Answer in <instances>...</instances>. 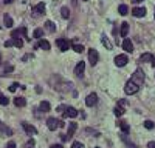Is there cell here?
Wrapping results in <instances>:
<instances>
[{
	"instance_id": "obj_2",
	"label": "cell",
	"mask_w": 155,
	"mask_h": 148,
	"mask_svg": "<svg viewBox=\"0 0 155 148\" xmlns=\"http://www.w3.org/2000/svg\"><path fill=\"white\" fill-rule=\"evenodd\" d=\"M130 80L135 82L138 87H141L143 83H144V71H143V70H136V71L133 73V76H132Z\"/></svg>"
},
{
	"instance_id": "obj_9",
	"label": "cell",
	"mask_w": 155,
	"mask_h": 148,
	"mask_svg": "<svg viewBox=\"0 0 155 148\" xmlns=\"http://www.w3.org/2000/svg\"><path fill=\"white\" fill-rule=\"evenodd\" d=\"M79 113H78V110L76 108H73V107H67V110L62 113L64 117H76Z\"/></svg>"
},
{
	"instance_id": "obj_28",
	"label": "cell",
	"mask_w": 155,
	"mask_h": 148,
	"mask_svg": "<svg viewBox=\"0 0 155 148\" xmlns=\"http://www.w3.org/2000/svg\"><path fill=\"white\" fill-rule=\"evenodd\" d=\"M42 36H43V30H40V28L34 30V33H33V37H34V39H40Z\"/></svg>"
},
{
	"instance_id": "obj_39",
	"label": "cell",
	"mask_w": 155,
	"mask_h": 148,
	"mask_svg": "<svg viewBox=\"0 0 155 148\" xmlns=\"http://www.w3.org/2000/svg\"><path fill=\"white\" fill-rule=\"evenodd\" d=\"M6 148H16V144H14V142H10Z\"/></svg>"
},
{
	"instance_id": "obj_7",
	"label": "cell",
	"mask_w": 155,
	"mask_h": 148,
	"mask_svg": "<svg viewBox=\"0 0 155 148\" xmlns=\"http://www.w3.org/2000/svg\"><path fill=\"white\" fill-rule=\"evenodd\" d=\"M98 59H99L98 51H96V50H93V48H92V50H88V62L92 63V67L98 63Z\"/></svg>"
},
{
	"instance_id": "obj_17",
	"label": "cell",
	"mask_w": 155,
	"mask_h": 148,
	"mask_svg": "<svg viewBox=\"0 0 155 148\" xmlns=\"http://www.w3.org/2000/svg\"><path fill=\"white\" fill-rule=\"evenodd\" d=\"M0 133L2 134H5V136H11L13 134V131H11V128H8V127H5L2 122H0Z\"/></svg>"
},
{
	"instance_id": "obj_5",
	"label": "cell",
	"mask_w": 155,
	"mask_h": 148,
	"mask_svg": "<svg viewBox=\"0 0 155 148\" xmlns=\"http://www.w3.org/2000/svg\"><path fill=\"white\" fill-rule=\"evenodd\" d=\"M43 13H45V3H43V2L37 3V5L33 8V17H40Z\"/></svg>"
},
{
	"instance_id": "obj_4",
	"label": "cell",
	"mask_w": 155,
	"mask_h": 148,
	"mask_svg": "<svg viewBox=\"0 0 155 148\" xmlns=\"http://www.w3.org/2000/svg\"><path fill=\"white\" fill-rule=\"evenodd\" d=\"M11 37H13V39H20V37H26V28L22 26V28H19V30H14V31L11 33ZM26 40H30L28 37H26Z\"/></svg>"
},
{
	"instance_id": "obj_41",
	"label": "cell",
	"mask_w": 155,
	"mask_h": 148,
	"mask_svg": "<svg viewBox=\"0 0 155 148\" xmlns=\"http://www.w3.org/2000/svg\"><path fill=\"white\" fill-rule=\"evenodd\" d=\"M10 71H13V67H8V68H5V73H10Z\"/></svg>"
},
{
	"instance_id": "obj_30",
	"label": "cell",
	"mask_w": 155,
	"mask_h": 148,
	"mask_svg": "<svg viewBox=\"0 0 155 148\" xmlns=\"http://www.w3.org/2000/svg\"><path fill=\"white\" fill-rule=\"evenodd\" d=\"M13 45L16 46V48H22V46H23V40L22 39H13Z\"/></svg>"
},
{
	"instance_id": "obj_27",
	"label": "cell",
	"mask_w": 155,
	"mask_h": 148,
	"mask_svg": "<svg viewBox=\"0 0 155 148\" xmlns=\"http://www.w3.org/2000/svg\"><path fill=\"white\" fill-rule=\"evenodd\" d=\"M118 13H120L121 16H126L127 13H129V8H127L126 5H120V8H118Z\"/></svg>"
},
{
	"instance_id": "obj_45",
	"label": "cell",
	"mask_w": 155,
	"mask_h": 148,
	"mask_svg": "<svg viewBox=\"0 0 155 148\" xmlns=\"http://www.w3.org/2000/svg\"><path fill=\"white\" fill-rule=\"evenodd\" d=\"M152 67H154V68H155V59H154V60H152Z\"/></svg>"
},
{
	"instance_id": "obj_1",
	"label": "cell",
	"mask_w": 155,
	"mask_h": 148,
	"mask_svg": "<svg viewBox=\"0 0 155 148\" xmlns=\"http://www.w3.org/2000/svg\"><path fill=\"white\" fill-rule=\"evenodd\" d=\"M64 125H65V124H64V120H58L56 117H50L47 120V127H48V130H51V131H54L56 128H61Z\"/></svg>"
},
{
	"instance_id": "obj_20",
	"label": "cell",
	"mask_w": 155,
	"mask_h": 148,
	"mask_svg": "<svg viewBox=\"0 0 155 148\" xmlns=\"http://www.w3.org/2000/svg\"><path fill=\"white\" fill-rule=\"evenodd\" d=\"M152 60H154V56L151 53H144L140 57V62H152Z\"/></svg>"
},
{
	"instance_id": "obj_33",
	"label": "cell",
	"mask_w": 155,
	"mask_h": 148,
	"mask_svg": "<svg viewBox=\"0 0 155 148\" xmlns=\"http://www.w3.org/2000/svg\"><path fill=\"white\" fill-rule=\"evenodd\" d=\"M155 127V124L152 122V120H144V128H148V130H152Z\"/></svg>"
},
{
	"instance_id": "obj_23",
	"label": "cell",
	"mask_w": 155,
	"mask_h": 148,
	"mask_svg": "<svg viewBox=\"0 0 155 148\" xmlns=\"http://www.w3.org/2000/svg\"><path fill=\"white\" fill-rule=\"evenodd\" d=\"M45 28H47V31L48 33H54V31H56V25H54L53 22H45Z\"/></svg>"
},
{
	"instance_id": "obj_15",
	"label": "cell",
	"mask_w": 155,
	"mask_h": 148,
	"mask_svg": "<svg viewBox=\"0 0 155 148\" xmlns=\"http://www.w3.org/2000/svg\"><path fill=\"white\" fill-rule=\"evenodd\" d=\"M76 128H78V124H75V122H71V124L68 125V133H67V137H68V139L73 137V134H75V131H76Z\"/></svg>"
},
{
	"instance_id": "obj_49",
	"label": "cell",
	"mask_w": 155,
	"mask_h": 148,
	"mask_svg": "<svg viewBox=\"0 0 155 148\" xmlns=\"http://www.w3.org/2000/svg\"><path fill=\"white\" fill-rule=\"evenodd\" d=\"M154 16H155V14H154Z\"/></svg>"
},
{
	"instance_id": "obj_11",
	"label": "cell",
	"mask_w": 155,
	"mask_h": 148,
	"mask_svg": "<svg viewBox=\"0 0 155 148\" xmlns=\"http://www.w3.org/2000/svg\"><path fill=\"white\" fill-rule=\"evenodd\" d=\"M84 70H85V63H84V62H79L76 67H75V74H76L78 77H81V76L84 74Z\"/></svg>"
},
{
	"instance_id": "obj_34",
	"label": "cell",
	"mask_w": 155,
	"mask_h": 148,
	"mask_svg": "<svg viewBox=\"0 0 155 148\" xmlns=\"http://www.w3.org/2000/svg\"><path fill=\"white\" fill-rule=\"evenodd\" d=\"M19 87H20V85H19V83H13V85L10 87V91H11V92H14V91H16L17 88H19Z\"/></svg>"
},
{
	"instance_id": "obj_3",
	"label": "cell",
	"mask_w": 155,
	"mask_h": 148,
	"mask_svg": "<svg viewBox=\"0 0 155 148\" xmlns=\"http://www.w3.org/2000/svg\"><path fill=\"white\" fill-rule=\"evenodd\" d=\"M124 91L127 92V94H136V92L140 91V87L136 85L135 82H132V80H129L126 83V87H124Z\"/></svg>"
},
{
	"instance_id": "obj_37",
	"label": "cell",
	"mask_w": 155,
	"mask_h": 148,
	"mask_svg": "<svg viewBox=\"0 0 155 148\" xmlns=\"http://www.w3.org/2000/svg\"><path fill=\"white\" fill-rule=\"evenodd\" d=\"M5 46H6V48H10V46H14V45H13V39H11V40H6V42H5Z\"/></svg>"
},
{
	"instance_id": "obj_35",
	"label": "cell",
	"mask_w": 155,
	"mask_h": 148,
	"mask_svg": "<svg viewBox=\"0 0 155 148\" xmlns=\"http://www.w3.org/2000/svg\"><path fill=\"white\" fill-rule=\"evenodd\" d=\"M71 148H84V145L81 144V142H73V145H71Z\"/></svg>"
},
{
	"instance_id": "obj_6",
	"label": "cell",
	"mask_w": 155,
	"mask_h": 148,
	"mask_svg": "<svg viewBox=\"0 0 155 148\" xmlns=\"http://www.w3.org/2000/svg\"><path fill=\"white\" fill-rule=\"evenodd\" d=\"M56 45L59 46L61 51H68L70 46H71V43H70L67 39H58V40H56Z\"/></svg>"
},
{
	"instance_id": "obj_29",
	"label": "cell",
	"mask_w": 155,
	"mask_h": 148,
	"mask_svg": "<svg viewBox=\"0 0 155 148\" xmlns=\"http://www.w3.org/2000/svg\"><path fill=\"white\" fill-rule=\"evenodd\" d=\"M113 113H115V116H116V117H121V116L124 114V110H123L121 107H115Z\"/></svg>"
},
{
	"instance_id": "obj_10",
	"label": "cell",
	"mask_w": 155,
	"mask_h": 148,
	"mask_svg": "<svg viewBox=\"0 0 155 148\" xmlns=\"http://www.w3.org/2000/svg\"><path fill=\"white\" fill-rule=\"evenodd\" d=\"M98 104V96L95 94V92H92V94H88L87 99H85V105L87 107H93Z\"/></svg>"
},
{
	"instance_id": "obj_18",
	"label": "cell",
	"mask_w": 155,
	"mask_h": 148,
	"mask_svg": "<svg viewBox=\"0 0 155 148\" xmlns=\"http://www.w3.org/2000/svg\"><path fill=\"white\" fill-rule=\"evenodd\" d=\"M37 46H39V48H42L43 51H48V50H50V42H48V40H43V39H40Z\"/></svg>"
},
{
	"instance_id": "obj_48",
	"label": "cell",
	"mask_w": 155,
	"mask_h": 148,
	"mask_svg": "<svg viewBox=\"0 0 155 148\" xmlns=\"http://www.w3.org/2000/svg\"><path fill=\"white\" fill-rule=\"evenodd\" d=\"M96 148H99V147H96Z\"/></svg>"
},
{
	"instance_id": "obj_38",
	"label": "cell",
	"mask_w": 155,
	"mask_h": 148,
	"mask_svg": "<svg viewBox=\"0 0 155 148\" xmlns=\"http://www.w3.org/2000/svg\"><path fill=\"white\" fill-rule=\"evenodd\" d=\"M148 148H155V142H154V141L149 142V144H148Z\"/></svg>"
},
{
	"instance_id": "obj_47",
	"label": "cell",
	"mask_w": 155,
	"mask_h": 148,
	"mask_svg": "<svg viewBox=\"0 0 155 148\" xmlns=\"http://www.w3.org/2000/svg\"><path fill=\"white\" fill-rule=\"evenodd\" d=\"M82 2H87V0H82Z\"/></svg>"
},
{
	"instance_id": "obj_16",
	"label": "cell",
	"mask_w": 155,
	"mask_h": 148,
	"mask_svg": "<svg viewBox=\"0 0 155 148\" xmlns=\"http://www.w3.org/2000/svg\"><path fill=\"white\" fill-rule=\"evenodd\" d=\"M50 104H48V102L47 100H42L40 102V105H39V110L42 111V113H48V111H50Z\"/></svg>"
},
{
	"instance_id": "obj_31",
	"label": "cell",
	"mask_w": 155,
	"mask_h": 148,
	"mask_svg": "<svg viewBox=\"0 0 155 148\" xmlns=\"http://www.w3.org/2000/svg\"><path fill=\"white\" fill-rule=\"evenodd\" d=\"M10 104V99H6L2 92H0V105H8Z\"/></svg>"
},
{
	"instance_id": "obj_44",
	"label": "cell",
	"mask_w": 155,
	"mask_h": 148,
	"mask_svg": "<svg viewBox=\"0 0 155 148\" xmlns=\"http://www.w3.org/2000/svg\"><path fill=\"white\" fill-rule=\"evenodd\" d=\"M73 5H75V6H76V5H78V0H73Z\"/></svg>"
},
{
	"instance_id": "obj_36",
	"label": "cell",
	"mask_w": 155,
	"mask_h": 148,
	"mask_svg": "<svg viewBox=\"0 0 155 148\" xmlns=\"http://www.w3.org/2000/svg\"><path fill=\"white\" fill-rule=\"evenodd\" d=\"M65 110H67V107H65V105H59V107H58V111H59V113H64Z\"/></svg>"
},
{
	"instance_id": "obj_26",
	"label": "cell",
	"mask_w": 155,
	"mask_h": 148,
	"mask_svg": "<svg viewBox=\"0 0 155 148\" xmlns=\"http://www.w3.org/2000/svg\"><path fill=\"white\" fill-rule=\"evenodd\" d=\"M101 42H103V45L106 46V48H107V50H112V43H110V42H109V39H107V37H106V36H103V37H101Z\"/></svg>"
},
{
	"instance_id": "obj_19",
	"label": "cell",
	"mask_w": 155,
	"mask_h": 148,
	"mask_svg": "<svg viewBox=\"0 0 155 148\" xmlns=\"http://www.w3.org/2000/svg\"><path fill=\"white\" fill-rule=\"evenodd\" d=\"M127 34H129V23L124 22L121 23V37H127Z\"/></svg>"
},
{
	"instance_id": "obj_43",
	"label": "cell",
	"mask_w": 155,
	"mask_h": 148,
	"mask_svg": "<svg viewBox=\"0 0 155 148\" xmlns=\"http://www.w3.org/2000/svg\"><path fill=\"white\" fill-rule=\"evenodd\" d=\"M3 2H5V3H11V2H13V0H3Z\"/></svg>"
},
{
	"instance_id": "obj_40",
	"label": "cell",
	"mask_w": 155,
	"mask_h": 148,
	"mask_svg": "<svg viewBox=\"0 0 155 148\" xmlns=\"http://www.w3.org/2000/svg\"><path fill=\"white\" fill-rule=\"evenodd\" d=\"M50 148H64V147H62V145H59V144H58V145H51V147H50Z\"/></svg>"
},
{
	"instance_id": "obj_42",
	"label": "cell",
	"mask_w": 155,
	"mask_h": 148,
	"mask_svg": "<svg viewBox=\"0 0 155 148\" xmlns=\"http://www.w3.org/2000/svg\"><path fill=\"white\" fill-rule=\"evenodd\" d=\"M135 3H141V2H144V0H133Z\"/></svg>"
},
{
	"instance_id": "obj_8",
	"label": "cell",
	"mask_w": 155,
	"mask_h": 148,
	"mask_svg": "<svg viewBox=\"0 0 155 148\" xmlns=\"http://www.w3.org/2000/svg\"><path fill=\"white\" fill-rule=\"evenodd\" d=\"M127 62H129V59H127L126 54H120V56H116V57H115V65H116V67H124Z\"/></svg>"
},
{
	"instance_id": "obj_24",
	"label": "cell",
	"mask_w": 155,
	"mask_h": 148,
	"mask_svg": "<svg viewBox=\"0 0 155 148\" xmlns=\"http://www.w3.org/2000/svg\"><path fill=\"white\" fill-rule=\"evenodd\" d=\"M14 105H16V107H25V105H26V100H25L23 97H16V99H14Z\"/></svg>"
},
{
	"instance_id": "obj_21",
	"label": "cell",
	"mask_w": 155,
	"mask_h": 148,
	"mask_svg": "<svg viewBox=\"0 0 155 148\" xmlns=\"http://www.w3.org/2000/svg\"><path fill=\"white\" fill-rule=\"evenodd\" d=\"M3 23H5L6 28H11V26H13V18H11V16L5 14V16H3Z\"/></svg>"
},
{
	"instance_id": "obj_22",
	"label": "cell",
	"mask_w": 155,
	"mask_h": 148,
	"mask_svg": "<svg viewBox=\"0 0 155 148\" xmlns=\"http://www.w3.org/2000/svg\"><path fill=\"white\" fill-rule=\"evenodd\" d=\"M120 128H121L123 134H127V133L130 131V127H129V124H127V122H120Z\"/></svg>"
},
{
	"instance_id": "obj_14",
	"label": "cell",
	"mask_w": 155,
	"mask_h": 148,
	"mask_svg": "<svg viewBox=\"0 0 155 148\" xmlns=\"http://www.w3.org/2000/svg\"><path fill=\"white\" fill-rule=\"evenodd\" d=\"M132 14L135 17H144L146 16V8H133L132 9Z\"/></svg>"
},
{
	"instance_id": "obj_13",
	"label": "cell",
	"mask_w": 155,
	"mask_h": 148,
	"mask_svg": "<svg viewBox=\"0 0 155 148\" xmlns=\"http://www.w3.org/2000/svg\"><path fill=\"white\" fill-rule=\"evenodd\" d=\"M123 48H124L126 53H132V51H133V43L130 42V39H126V40L123 42Z\"/></svg>"
},
{
	"instance_id": "obj_46",
	"label": "cell",
	"mask_w": 155,
	"mask_h": 148,
	"mask_svg": "<svg viewBox=\"0 0 155 148\" xmlns=\"http://www.w3.org/2000/svg\"><path fill=\"white\" fill-rule=\"evenodd\" d=\"M0 62H2V54H0Z\"/></svg>"
},
{
	"instance_id": "obj_12",
	"label": "cell",
	"mask_w": 155,
	"mask_h": 148,
	"mask_svg": "<svg viewBox=\"0 0 155 148\" xmlns=\"http://www.w3.org/2000/svg\"><path fill=\"white\" fill-rule=\"evenodd\" d=\"M22 127H23V130H25V131L28 133V134H36V133H37V130H36L33 125L26 124V122H22Z\"/></svg>"
},
{
	"instance_id": "obj_32",
	"label": "cell",
	"mask_w": 155,
	"mask_h": 148,
	"mask_svg": "<svg viewBox=\"0 0 155 148\" xmlns=\"http://www.w3.org/2000/svg\"><path fill=\"white\" fill-rule=\"evenodd\" d=\"M71 48L75 50L76 53H82V51H84V46H82V45H76V43H75V45H71Z\"/></svg>"
},
{
	"instance_id": "obj_25",
	"label": "cell",
	"mask_w": 155,
	"mask_h": 148,
	"mask_svg": "<svg viewBox=\"0 0 155 148\" xmlns=\"http://www.w3.org/2000/svg\"><path fill=\"white\" fill-rule=\"evenodd\" d=\"M61 16H62V18H68L70 17V11H68L67 6H62L61 8Z\"/></svg>"
}]
</instances>
